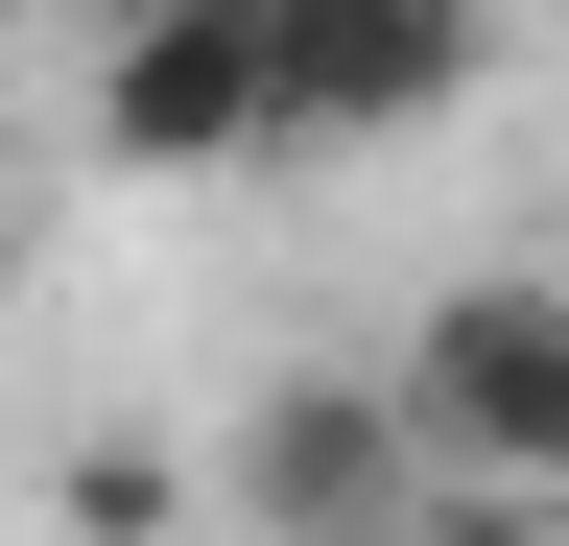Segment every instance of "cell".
Segmentation results:
<instances>
[{"label":"cell","instance_id":"obj_5","mask_svg":"<svg viewBox=\"0 0 569 546\" xmlns=\"http://www.w3.org/2000/svg\"><path fill=\"white\" fill-rule=\"evenodd\" d=\"M0 24H24V0H0Z\"/></svg>","mask_w":569,"mask_h":546},{"label":"cell","instance_id":"obj_1","mask_svg":"<svg viewBox=\"0 0 569 546\" xmlns=\"http://www.w3.org/2000/svg\"><path fill=\"white\" fill-rule=\"evenodd\" d=\"M380 404H403L427 499H569V286L546 261H475V286L403 332Z\"/></svg>","mask_w":569,"mask_h":546},{"label":"cell","instance_id":"obj_4","mask_svg":"<svg viewBox=\"0 0 569 546\" xmlns=\"http://www.w3.org/2000/svg\"><path fill=\"white\" fill-rule=\"evenodd\" d=\"M213 499L284 523V546H356V523H427V451H403V404L380 380H284L238 451H213Z\"/></svg>","mask_w":569,"mask_h":546},{"label":"cell","instance_id":"obj_2","mask_svg":"<svg viewBox=\"0 0 569 546\" xmlns=\"http://www.w3.org/2000/svg\"><path fill=\"white\" fill-rule=\"evenodd\" d=\"M498 72L475 0H261V143H403Z\"/></svg>","mask_w":569,"mask_h":546},{"label":"cell","instance_id":"obj_3","mask_svg":"<svg viewBox=\"0 0 569 546\" xmlns=\"http://www.w3.org/2000/svg\"><path fill=\"white\" fill-rule=\"evenodd\" d=\"M96 167H261V0H119Z\"/></svg>","mask_w":569,"mask_h":546}]
</instances>
